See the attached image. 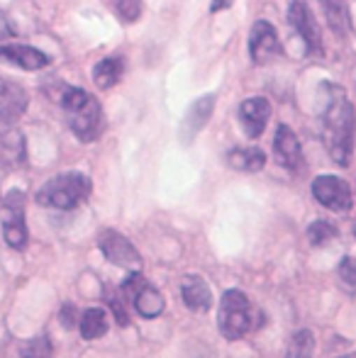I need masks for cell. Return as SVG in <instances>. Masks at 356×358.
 <instances>
[{"instance_id":"26","label":"cell","mask_w":356,"mask_h":358,"mask_svg":"<svg viewBox=\"0 0 356 358\" xmlns=\"http://www.w3.org/2000/svg\"><path fill=\"white\" fill-rule=\"evenodd\" d=\"M339 280L352 292H356V259H352V256H344L339 261Z\"/></svg>"},{"instance_id":"2","label":"cell","mask_w":356,"mask_h":358,"mask_svg":"<svg viewBox=\"0 0 356 358\" xmlns=\"http://www.w3.org/2000/svg\"><path fill=\"white\" fill-rule=\"evenodd\" d=\"M62 108L66 115L69 129L81 142H95L105 129L103 108L95 100V95L86 93L83 88H66L62 95Z\"/></svg>"},{"instance_id":"5","label":"cell","mask_w":356,"mask_h":358,"mask_svg":"<svg viewBox=\"0 0 356 358\" xmlns=\"http://www.w3.org/2000/svg\"><path fill=\"white\" fill-rule=\"evenodd\" d=\"M0 220H3V239L10 249L22 251L27 246V222H24V193L10 190L0 198Z\"/></svg>"},{"instance_id":"3","label":"cell","mask_w":356,"mask_h":358,"mask_svg":"<svg viewBox=\"0 0 356 358\" xmlns=\"http://www.w3.org/2000/svg\"><path fill=\"white\" fill-rule=\"evenodd\" d=\"M90 178L83 173H62L37 190V203L52 210H73L88 200Z\"/></svg>"},{"instance_id":"6","label":"cell","mask_w":356,"mask_h":358,"mask_svg":"<svg viewBox=\"0 0 356 358\" xmlns=\"http://www.w3.org/2000/svg\"><path fill=\"white\" fill-rule=\"evenodd\" d=\"M120 292H122L124 300H129L134 305V310L139 312L142 317H147V320H154V317H159L164 312V295L157 290L152 283H149L147 278H142V275L134 271L132 275H129L127 280L122 283L120 287Z\"/></svg>"},{"instance_id":"25","label":"cell","mask_w":356,"mask_h":358,"mask_svg":"<svg viewBox=\"0 0 356 358\" xmlns=\"http://www.w3.org/2000/svg\"><path fill=\"white\" fill-rule=\"evenodd\" d=\"M115 10L122 22H137L142 15V0H115Z\"/></svg>"},{"instance_id":"1","label":"cell","mask_w":356,"mask_h":358,"mask_svg":"<svg viewBox=\"0 0 356 358\" xmlns=\"http://www.w3.org/2000/svg\"><path fill=\"white\" fill-rule=\"evenodd\" d=\"M320 122H322V142L327 146V154L337 166H349L354 154L356 113L352 100L347 98V90L332 80L322 83Z\"/></svg>"},{"instance_id":"16","label":"cell","mask_w":356,"mask_h":358,"mask_svg":"<svg viewBox=\"0 0 356 358\" xmlns=\"http://www.w3.org/2000/svg\"><path fill=\"white\" fill-rule=\"evenodd\" d=\"M180 297L190 312H208L213 307V292L200 275H185L180 280Z\"/></svg>"},{"instance_id":"28","label":"cell","mask_w":356,"mask_h":358,"mask_svg":"<svg viewBox=\"0 0 356 358\" xmlns=\"http://www.w3.org/2000/svg\"><path fill=\"white\" fill-rule=\"evenodd\" d=\"M15 34H17V29L13 27L10 17L5 13H0V42H5V39H13Z\"/></svg>"},{"instance_id":"17","label":"cell","mask_w":356,"mask_h":358,"mask_svg":"<svg viewBox=\"0 0 356 358\" xmlns=\"http://www.w3.org/2000/svg\"><path fill=\"white\" fill-rule=\"evenodd\" d=\"M0 161L5 166H20L24 161V137L15 122H0Z\"/></svg>"},{"instance_id":"32","label":"cell","mask_w":356,"mask_h":358,"mask_svg":"<svg viewBox=\"0 0 356 358\" xmlns=\"http://www.w3.org/2000/svg\"><path fill=\"white\" fill-rule=\"evenodd\" d=\"M342 358H354V356H342Z\"/></svg>"},{"instance_id":"19","label":"cell","mask_w":356,"mask_h":358,"mask_svg":"<svg viewBox=\"0 0 356 358\" xmlns=\"http://www.w3.org/2000/svg\"><path fill=\"white\" fill-rule=\"evenodd\" d=\"M227 164L234 171H244V173H257L266 166V154L259 146H237V149L227 151Z\"/></svg>"},{"instance_id":"23","label":"cell","mask_w":356,"mask_h":358,"mask_svg":"<svg viewBox=\"0 0 356 358\" xmlns=\"http://www.w3.org/2000/svg\"><path fill=\"white\" fill-rule=\"evenodd\" d=\"M337 236V227L327 220H315L308 227V241L313 246H325L327 241H332Z\"/></svg>"},{"instance_id":"13","label":"cell","mask_w":356,"mask_h":358,"mask_svg":"<svg viewBox=\"0 0 356 358\" xmlns=\"http://www.w3.org/2000/svg\"><path fill=\"white\" fill-rule=\"evenodd\" d=\"M273 154L276 161L288 171H298L300 164H303V149H300L298 137L288 124H278V129H276Z\"/></svg>"},{"instance_id":"24","label":"cell","mask_w":356,"mask_h":358,"mask_svg":"<svg viewBox=\"0 0 356 358\" xmlns=\"http://www.w3.org/2000/svg\"><path fill=\"white\" fill-rule=\"evenodd\" d=\"M20 356L22 358H54L52 341H49L47 336H34V339H27L22 346H20Z\"/></svg>"},{"instance_id":"33","label":"cell","mask_w":356,"mask_h":358,"mask_svg":"<svg viewBox=\"0 0 356 358\" xmlns=\"http://www.w3.org/2000/svg\"><path fill=\"white\" fill-rule=\"evenodd\" d=\"M354 236H356V229H354Z\"/></svg>"},{"instance_id":"30","label":"cell","mask_w":356,"mask_h":358,"mask_svg":"<svg viewBox=\"0 0 356 358\" xmlns=\"http://www.w3.org/2000/svg\"><path fill=\"white\" fill-rule=\"evenodd\" d=\"M234 0H213L210 3V13H222V10H229L232 8Z\"/></svg>"},{"instance_id":"10","label":"cell","mask_w":356,"mask_h":358,"mask_svg":"<svg viewBox=\"0 0 356 358\" xmlns=\"http://www.w3.org/2000/svg\"><path fill=\"white\" fill-rule=\"evenodd\" d=\"M280 42H278V32L276 27L266 20H257L249 32V57L257 66H264V64H271L273 59L280 57Z\"/></svg>"},{"instance_id":"29","label":"cell","mask_w":356,"mask_h":358,"mask_svg":"<svg viewBox=\"0 0 356 358\" xmlns=\"http://www.w3.org/2000/svg\"><path fill=\"white\" fill-rule=\"evenodd\" d=\"M62 324L66 327V329L76 327V307H73L71 302H66V305L62 307Z\"/></svg>"},{"instance_id":"9","label":"cell","mask_w":356,"mask_h":358,"mask_svg":"<svg viewBox=\"0 0 356 358\" xmlns=\"http://www.w3.org/2000/svg\"><path fill=\"white\" fill-rule=\"evenodd\" d=\"M288 22H290V27L300 34V39L305 42V47H308L310 54H322V34H320V24L305 0H290Z\"/></svg>"},{"instance_id":"7","label":"cell","mask_w":356,"mask_h":358,"mask_svg":"<svg viewBox=\"0 0 356 358\" xmlns=\"http://www.w3.org/2000/svg\"><path fill=\"white\" fill-rule=\"evenodd\" d=\"M98 246H100V254L113 266L132 268V271H139V266H142V254L137 251V246L124 234H120V231L103 229L98 234Z\"/></svg>"},{"instance_id":"12","label":"cell","mask_w":356,"mask_h":358,"mask_svg":"<svg viewBox=\"0 0 356 358\" xmlns=\"http://www.w3.org/2000/svg\"><path fill=\"white\" fill-rule=\"evenodd\" d=\"M215 110V93H208L203 98H198L188 108V113L183 115V122H180V142L190 144L200 134V129L208 124L210 115Z\"/></svg>"},{"instance_id":"31","label":"cell","mask_w":356,"mask_h":358,"mask_svg":"<svg viewBox=\"0 0 356 358\" xmlns=\"http://www.w3.org/2000/svg\"><path fill=\"white\" fill-rule=\"evenodd\" d=\"M3 166H5V164H3V161H0V171H3Z\"/></svg>"},{"instance_id":"11","label":"cell","mask_w":356,"mask_h":358,"mask_svg":"<svg viewBox=\"0 0 356 358\" xmlns=\"http://www.w3.org/2000/svg\"><path fill=\"white\" fill-rule=\"evenodd\" d=\"M237 115L244 134L249 139H259L271 120V103L266 98H262V95H254V98H247L239 105Z\"/></svg>"},{"instance_id":"8","label":"cell","mask_w":356,"mask_h":358,"mask_svg":"<svg viewBox=\"0 0 356 358\" xmlns=\"http://www.w3.org/2000/svg\"><path fill=\"white\" fill-rule=\"evenodd\" d=\"M313 198L332 213H349L354 203L352 188L339 176H318L313 180Z\"/></svg>"},{"instance_id":"18","label":"cell","mask_w":356,"mask_h":358,"mask_svg":"<svg viewBox=\"0 0 356 358\" xmlns=\"http://www.w3.org/2000/svg\"><path fill=\"white\" fill-rule=\"evenodd\" d=\"M322 5L325 20H327L329 29L334 32V37L344 39L352 32V15H349L347 0H320Z\"/></svg>"},{"instance_id":"20","label":"cell","mask_w":356,"mask_h":358,"mask_svg":"<svg viewBox=\"0 0 356 358\" xmlns=\"http://www.w3.org/2000/svg\"><path fill=\"white\" fill-rule=\"evenodd\" d=\"M122 73H124L122 59L105 57L93 66V83L98 85L100 90H108V88H113V85H118V80L122 78Z\"/></svg>"},{"instance_id":"15","label":"cell","mask_w":356,"mask_h":358,"mask_svg":"<svg viewBox=\"0 0 356 358\" xmlns=\"http://www.w3.org/2000/svg\"><path fill=\"white\" fill-rule=\"evenodd\" d=\"M27 93L17 83L0 80V122H15L27 110Z\"/></svg>"},{"instance_id":"4","label":"cell","mask_w":356,"mask_h":358,"mask_svg":"<svg viewBox=\"0 0 356 358\" xmlns=\"http://www.w3.org/2000/svg\"><path fill=\"white\" fill-rule=\"evenodd\" d=\"M218 322L225 339L234 341L242 339L252 329L254 322H257V312H254L252 302L242 290H227L222 295V302H220Z\"/></svg>"},{"instance_id":"14","label":"cell","mask_w":356,"mask_h":358,"mask_svg":"<svg viewBox=\"0 0 356 358\" xmlns=\"http://www.w3.org/2000/svg\"><path fill=\"white\" fill-rule=\"evenodd\" d=\"M0 59L24 69V71H39V69L49 66L47 54L34 47H27V44H3L0 47Z\"/></svg>"},{"instance_id":"27","label":"cell","mask_w":356,"mask_h":358,"mask_svg":"<svg viewBox=\"0 0 356 358\" xmlns=\"http://www.w3.org/2000/svg\"><path fill=\"white\" fill-rule=\"evenodd\" d=\"M108 302H110V310L115 312V320H118L120 327H127L129 324V315L124 310V297L122 295H108Z\"/></svg>"},{"instance_id":"22","label":"cell","mask_w":356,"mask_h":358,"mask_svg":"<svg viewBox=\"0 0 356 358\" xmlns=\"http://www.w3.org/2000/svg\"><path fill=\"white\" fill-rule=\"evenodd\" d=\"M313 349H315V336L308 329H300L290 336L285 358H310L313 356Z\"/></svg>"},{"instance_id":"21","label":"cell","mask_w":356,"mask_h":358,"mask_svg":"<svg viewBox=\"0 0 356 358\" xmlns=\"http://www.w3.org/2000/svg\"><path fill=\"white\" fill-rule=\"evenodd\" d=\"M78 329H81L83 339H88V341L100 339V336L108 331V315H105V310H100V307H88L81 315V320H78Z\"/></svg>"}]
</instances>
